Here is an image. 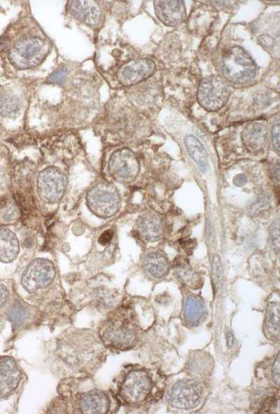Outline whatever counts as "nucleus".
<instances>
[{"instance_id":"1","label":"nucleus","mask_w":280,"mask_h":414,"mask_svg":"<svg viewBox=\"0 0 280 414\" xmlns=\"http://www.w3.org/2000/svg\"><path fill=\"white\" fill-rule=\"evenodd\" d=\"M100 337L107 346L120 350L130 348L136 340V325L130 314L118 311L102 326Z\"/></svg>"},{"instance_id":"2","label":"nucleus","mask_w":280,"mask_h":414,"mask_svg":"<svg viewBox=\"0 0 280 414\" xmlns=\"http://www.w3.org/2000/svg\"><path fill=\"white\" fill-rule=\"evenodd\" d=\"M50 49V43L37 36H29L19 40L10 48L8 60L18 69L35 67L46 58Z\"/></svg>"},{"instance_id":"3","label":"nucleus","mask_w":280,"mask_h":414,"mask_svg":"<svg viewBox=\"0 0 280 414\" xmlns=\"http://www.w3.org/2000/svg\"><path fill=\"white\" fill-rule=\"evenodd\" d=\"M221 71L229 81L243 84L250 82L255 77L256 65L242 48L233 46L222 57Z\"/></svg>"},{"instance_id":"4","label":"nucleus","mask_w":280,"mask_h":414,"mask_svg":"<svg viewBox=\"0 0 280 414\" xmlns=\"http://www.w3.org/2000/svg\"><path fill=\"white\" fill-rule=\"evenodd\" d=\"M86 201L90 211L102 218L115 215L121 203L117 188L108 183H101L90 189L86 195Z\"/></svg>"},{"instance_id":"5","label":"nucleus","mask_w":280,"mask_h":414,"mask_svg":"<svg viewBox=\"0 0 280 414\" xmlns=\"http://www.w3.org/2000/svg\"><path fill=\"white\" fill-rule=\"evenodd\" d=\"M230 91L226 83L219 77L209 76L202 79L197 90L200 106L209 111L221 109L227 102Z\"/></svg>"},{"instance_id":"6","label":"nucleus","mask_w":280,"mask_h":414,"mask_svg":"<svg viewBox=\"0 0 280 414\" xmlns=\"http://www.w3.org/2000/svg\"><path fill=\"white\" fill-rule=\"evenodd\" d=\"M67 184L66 175L59 169L48 167L38 174L36 186L40 198L46 203L59 202L63 197Z\"/></svg>"},{"instance_id":"7","label":"nucleus","mask_w":280,"mask_h":414,"mask_svg":"<svg viewBox=\"0 0 280 414\" xmlns=\"http://www.w3.org/2000/svg\"><path fill=\"white\" fill-rule=\"evenodd\" d=\"M52 263L44 258L33 260L22 273L21 283L29 293L48 286L55 277Z\"/></svg>"},{"instance_id":"8","label":"nucleus","mask_w":280,"mask_h":414,"mask_svg":"<svg viewBox=\"0 0 280 414\" xmlns=\"http://www.w3.org/2000/svg\"><path fill=\"white\" fill-rule=\"evenodd\" d=\"M139 163L134 153L128 148L114 151L108 161L111 174L118 181L130 182L139 172Z\"/></svg>"},{"instance_id":"9","label":"nucleus","mask_w":280,"mask_h":414,"mask_svg":"<svg viewBox=\"0 0 280 414\" xmlns=\"http://www.w3.org/2000/svg\"><path fill=\"white\" fill-rule=\"evenodd\" d=\"M202 394L201 385L196 380H181L174 384L169 389L167 401L174 408L190 409L199 404Z\"/></svg>"},{"instance_id":"10","label":"nucleus","mask_w":280,"mask_h":414,"mask_svg":"<svg viewBox=\"0 0 280 414\" xmlns=\"http://www.w3.org/2000/svg\"><path fill=\"white\" fill-rule=\"evenodd\" d=\"M151 390V380L148 374L142 370L130 372L120 387V396L127 403H137L144 401Z\"/></svg>"},{"instance_id":"11","label":"nucleus","mask_w":280,"mask_h":414,"mask_svg":"<svg viewBox=\"0 0 280 414\" xmlns=\"http://www.w3.org/2000/svg\"><path fill=\"white\" fill-rule=\"evenodd\" d=\"M155 64L148 58L131 60L120 67L117 79L124 86L137 84L148 78L154 72Z\"/></svg>"},{"instance_id":"12","label":"nucleus","mask_w":280,"mask_h":414,"mask_svg":"<svg viewBox=\"0 0 280 414\" xmlns=\"http://www.w3.org/2000/svg\"><path fill=\"white\" fill-rule=\"evenodd\" d=\"M153 6L157 18L167 26H176L186 17L183 1H155Z\"/></svg>"},{"instance_id":"13","label":"nucleus","mask_w":280,"mask_h":414,"mask_svg":"<svg viewBox=\"0 0 280 414\" xmlns=\"http://www.w3.org/2000/svg\"><path fill=\"white\" fill-rule=\"evenodd\" d=\"M20 378V370L12 358L0 359V398L13 392L18 387Z\"/></svg>"},{"instance_id":"14","label":"nucleus","mask_w":280,"mask_h":414,"mask_svg":"<svg viewBox=\"0 0 280 414\" xmlns=\"http://www.w3.org/2000/svg\"><path fill=\"white\" fill-rule=\"evenodd\" d=\"M69 9L76 19L88 26H96L100 20L101 10L97 1H71Z\"/></svg>"},{"instance_id":"15","label":"nucleus","mask_w":280,"mask_h":414,"mask_svg":"<svg viewBox=\"0 0 280 414\" xmlns=\"http://www.w3.org/2000/svg\"><path fill=\"white\" fill-rule=\"evenodd\" d=\"M216 16V10L208 5L196 7L188 19L190 31L195 34H204L213 24Z\"/></svg>"},{"instance_id":"16","label":"nucleus","mask_w":280,"mask_h":414,"mask_svg":"<svg viewBox=\"0 0 280 414\" xmlns=\"http://www.w3.org/2000/svg\"><path fill=\"white\" fill-rule=\"evenodd\" d=\"M267 128L259 123L246 125L241 134V142L250 152H257L262 149L267 139Z\"/></svg>"},{"instance_id":"17","label":"nucleus","mask_w":280,"mask_h":414,"mask_svg":"<svg viewBox=\"0 0 280 414\" xmlns=\"http://www.w3.org/2000/svg\"><path fill=\"white\" fill-rule=\"evenodd\" d=\"M110 407V400L103 392L92 390L83 394L80 400V409L84 414H104Z\"/></svg>"},{"instance_id":"18","label":"nucleus","mask_w":280,"mask_h":414,"mask_svg":"<svg viewBox=\"0 0 280 414\" xmlns=\"http://www.w3.org/2000/svg\"><path fill=\"white\" fill-rule=\"evenodd\" d=\"M137 228L140 234L150 242L159 240L164 232L162 219L152 213L144 214L138 219Z\"/></svg>"},{"instance_id":"19","label":"nucleus","mask_w":280,"mask_h":414,"mask_svg":"<svg viewBox=\"0 0 280 414\" xmlns=\"http://www.w3.org/2000/svg\"><path fill=\"white\" fill-rule=\"evenodd\" d=\"M20 244L15 234L6 228H0V261H13L18 256Z\"/></svg>"},{"instance_id":"20","label":"nucleus","mask_w":280,"mask_h":414,"mask_svg":"<svg viewBox=\"0 0 280 414\" xmlns=\"http://www.w3.org/2000/svg\"><path fill=\"white\" fill-rule=\"evenodd\" d=\"M183 318L187 325L197 326L206 315V308L201 298L195 296H188L183 304Z\"/></svg>"},{"instance_id":"21","label":"nucleus","mask_w":280,"mask_h":414,"mask_svg":"<svg viewBox=\"0 0 280 414\" xmlns=\"http://www.w3.org/2000/svg\"><path fill=\"white\" fill-rule=\"evenodd\" d=\"M143 263L146 270L157 278L167 275L170 270L169 263L166 256L158 251L146 254Z\"/></svg>"},{"instance_id":"22","label":"nucleus","mask_w":280,"mask_h":414,"mask_svg":"<svg viewBox=\"0 0 280 414\" xmlns=\"http://www.w3.org/2000/svg\"><path fill=\"white\" fill-rule=\"evenodd\" d=\"M279 304L270 302L267 307L264 332L266 337L274 342L279 339Z\"/></svg>"},{"instance_id":"23","label":"nucleus","mask_w":280,"mask_h":414,"mask_svg":"<svg viewBox=\"0 0 280 414\" xmlns=\"http://www.w3.org/2000/svg\"><path fill=\"white\" fill-rule=\"evenodd\" d=\"M184 144L189 156L202 171L206 170L209 163L204 147L197 138L188 135L184 138Z\"/></svg>"},{"instance_id":"24","label":"nucleus","mask_w":280,"mask_h":414,"mask_svg":"<svg viewBox=\"0 0 280 414\" xmlns=\"http://www.w3.org/2000/svg\"><path fill=\"white\" fill-rule=\"evenodd\" d=\"M175 273L178 279L186 287L198 289L202 284V278L197 272L191 268L188 263L178 260L174 267Z\"/></svg>"},{"instance_id":"25","label":"nucleus","mask_w":280,"mask_h":414,"mask_svg":"<svg viewBox=\"0 0 280 414\" xmlns=\"http://www.w3.org/2000/svg\"><path fill=\"white\" fill-rule=\"evenodd\" d=\"M19 217V209L13 200L8 198L0 200V225L12 224Z\"/></svg>"},{"instance_id":"26","label":"nucleus","mask_w":280,"mask_h":414,"mask_svg":"<svg viewBox=\"0 0 280 414\" xmlns=\"http://www.w3.org/2000/svg\"><path fill=\"white\" fill-rule=\"evenodd\" d=\"M21 108L20 99L14 94L6 92L0 96V114L6 118L18 115Z\"/></svg>"},{"instance_id":"27","label":"nucleus","mask_w":280,"mask_h":414,"mask_svg":"<svg viewBox=\"0 0 280 414\" xmlns=\"http://www.w3.org/2000/svg\"><path fill=\"white\" fill-rule=\"evenodd\" d=\"M189 369L192 373L203 374L211 370L212 360L208 354L195 352L190 359Z\"/></svg>"},{"instance_id":"28","label":"nucleus","mask_w":280,"mask_h":414,"mask_svg":"<svg viewBox=\"0 0 280 414\" xmlns=\"http://www.w3.org/2000/svg\"><path fill=\"white\" fill-rule=\"evenodd\" d=\"M7 316L11 323L15 326H20L27 318V310L20 304L13 305L7 312Z\"/></svg>"},{"instance_id":"29","label":"nucleus","mask_w":280,"mask_h":414,"mask_svg":"<svg viewBox=\"0 0 280 414\" xmlns=\"http://www.w3.org/2000/svg\"><path fill=\"white\" fill-rule=\"evenodd\" d=\"M211 271L216 287L219 289L223 282V271L219 255L214 254L211 259Z\"/></svg>"},{"instance_id":"30","label":"nucleus","mask_w":280,"mask_h":414,"mask_svg":"<svg viewBox=\"0 0 280 414\" xmlns=\"http://www.w3.org/2000/svg\"><path fill=\"white\" fill-rule=\"evenodd\" d=\"M269 237L272 247L278 253L279 249V221H274L269 230Z\"/></svg>"},{"instance_id":"31","label":"nucleus","mask_w":280,"mask_h":414,"mask_svg":"<svg viewBox=\"0 0 280 414\" xmlns=\"http://www.w3.org/2000/svg\"><path fill=\"white\" fill-rule=\"evenodd\" d=\"M66 74L67 70L65 67L59 68L48 76L47 81L52 84L61 83L64 81Z\"/></svg>"},{"instance_id":"32","label":"nucleus","mask_w":280,"mask_h":414,"mask_svg":"<svg viewBox=\"0 0 280 414\" xmlns=\"http://www.w3.org/2000/svg\"><path fill=\"white\" fill-rule=\"evenodd\" d=\"M279 354H277L272 367V377L274 382L279 386L280 382Z\"/></svg>"},{"instance_id":"33","label":"nucleus","mask_w":280,"mask_h":414,"mask_svg":"<svg viewBox=\"0 0 280 414\" xmlns=\"http://www.w3.org/2000/svg\"><path fill=\"white\" fill-rule=\"evenodd\" d=\"M272 142L274 148L278 153L279 151V123L277 120L271 130Z\"/></svg>"},{"instance_id":"34","label":"nucleus","mask_w":280,"mask_h":414,"mask_svg":"<svg viewBox=\"0 0 280 414\" xmlns=\"http://www.w3.org/2000/svg\"><path fill=\"white\" fill-rule=\"evenodd\" d=\"M113 232L111 230H107L103 232L99 237V243L102 245L106 244L113 237Z\"/></svg>"},{"instance_id":"35","label":"nucleus","mask_w":280,"mask_h":414,"mask_svg":"<svg viewBox=\"0 0 280 414\" xmlns=\"http://www.w3.org/2000/svg\"><path fill=\"white\" fill-rule=\"evenodd\" d=\"M259 43L264 47H271L274 43L273 39L269 35H261L258 37Z\"/></svg>"},{"instance_id":"36","label":"nucleus","mask_w":280,"mask_h":414,"mask_svg":"<svg viewBox=\"0 0 280 414\" xmlns=\"http://www.w3.org/2000/svg\"><path fill=\"white\" fill-rule=\"evenodd\" d=\"M8 297V291L6 287L0 282V307L2 306Z\"/></svg>"},{"instance_id":"37","label":"nucleus","mask_w":280,"mask_h":414,"mask_svg":"<svg viewBox=\"0 0 280 414\" xmlns=\"http://www.w3.org/2000/svg\"><path fill=\"white\" fill-rule=\"evenodd\" d=\"M246 178L242 174L237 175L234 179V183L237 186H243L246 183Z\"/></svg>"},{"instance_id":"38","label":"nucleus","mask_w":280,"mask_h":414,"mask_svg":"<svg viewBox=\"0 0 280 414\" xmlns=\"http://www.w3.org/2000/svg\"><path fill=\"white\" fill-rule=\"evenodd\" d=\"M206 237L207 239H209L211 236H212V233H213V228L211 226V223L209 220H208V221L206 222Z\"/></svg>"},{"instance_id":"39","label":"nucleus","mask_w":280,"mask_h":414,"mask_svg":"<svg viewBox=\"0 0 280 414\" xmlns=\"http://www.w3.org/2000/svg\"><path fill=\"white\" fill-rule=\"evenodd\" d=\"M227 343L228 347H232L234 344V336L231 331H228L227 334Z\"/></svg>"}]
</instances>
